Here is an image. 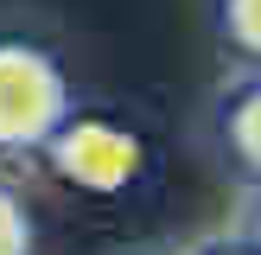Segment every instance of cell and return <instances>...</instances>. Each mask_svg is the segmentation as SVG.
I'll list each match as a JSON object with an SVG mask.
<instances>
[{
	"instance_id": "obj_7",
	"label": "cell",
	"mask_w": 261,
	"mask_h": 255,
	"mask_svg": "<svg viewBox=\"0 0 261 255\" xmlns=\"http://www.w3.org/2000/svg\"><path fill=\"white\" fill-rule=\"evenodd\" d=\"M242 236H249L255 249H261V185H255V204H249V230H242Z\"/></svg>"
},
{
	"instance_id": "obj_2",
	"label": "cell",
	"mask_w": 261,
	"mask_h": 255,
	"mask_svg": "<svg viewBox=\"0 0 261 255\" xmlns=\"http://www.w3.org/2000/svg\"><path fill=\"white\" fill-rule=\"evenodd\" d=\"M38 153H45V166L64 178V185L89 191V198H121V191L140 178V166H147L140 134L121 128L115 115H96V109H70L58 128H51V140Z\"/></svg>"
},
{
	"instance_id": "obj_4",
	"label": "cell",
	"mask_w": 261,
	"mask_h": 255,
	"mask_svg": "<svg viewBox=\"0 0 261 255\" xmlns=\"http://www.w3.org/2000/svg\"><path fill=\"white\" fill-rule=\"evenodd\" d=\"M217 32L242 64L261 70V0H217Z\"/></svg>"
},
{
	"instance_id": "obj_3",
	"label": "cell",
	"mask_w": 261,
	"mask_h": 255,
	"mask_svg": "<svg viewBox=\"0 0 261 255\" xmlns=\"http://www.w3.org/2000/svg\"><path fill=\"white\" fill-rule=\"evenodd\" d=\"M217 147H223L229 172L255 191L261 185V70L255 64L223 89V102H217Z\"/></svg>"
},
{
	"instance_id": "obj_1",
	"label": "cell",
	"mask_w": 261,
	"mask_h": 255,
	"mask_svg": "<svg viewBox=\"0 0 261 255\" xmlns=\"http://www.w3.org/2000/svg\"><path fill=\"white\" fill-rule=\"evenodd\" d=\"M70 109L76 89L64 58L45 38L0 32V153H38Z\"/></svg>"
},
{
	"instance_id": "obj_6",
	"label": "cell",
	"mask_w": 261,
	"mask_h": 255,
	"mask_svg": "<svg viewBox=\"0 0 261 255\" xmlns=\"http://www.w3.org/2000/svg\"><path fill=\"white\" fill-rule=\"evenodd\" d=\"M198 255H261L249 236H236V242H211V249H198Z\"/></svg>"
},
{
	"instance_id": "obj_5",
	"label": "cell",
	"mask_w": 261,
	"mask_h": 255,
	"mask_svg": "<svg viewBox=\"0 0 261 255\" xmlns=\"http://www.w3.org/2000/svg\"><path fill=\"white\" fill-rule=\"evenodd\" d=\"M0 255H38V223H32V204L0 178Z\"/></svg>"
}]
</instances>
